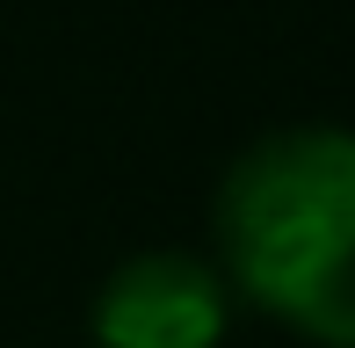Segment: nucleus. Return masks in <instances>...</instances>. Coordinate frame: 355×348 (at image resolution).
<instances>
[{
	"mask_svg": "<svg viewBox=\"0 0 355 348\" xmlns=\"http://www.w3.org/2000/svg\"><path fill=\"white\" fill-rule=\"evenodd\" d=\"M211 240L232 297L319 348H355V131L283 123L232 153Z\"/></svg>",
	"mask_w": 355,
	"mask_h": 348,
	"instance_id": "f257e3e1",
	"label": "nucleus"
},
{
	"mask_svg": "<svg viewBox=\"0 0 355 348\" xmlns=\"http://www.w3.org/2000/svg\"><path fill=\"white\" fill-rule=\"evenodd\" d=\"M225 327H232V290L218 261L182 254V247L123 254L87 312L94 348H218Z\"/></svg>",
	"mask_w": 355,
	"mask_h": 348,
	"instance_id": "f03ea898",
	"label": "nucleus"
}]
</instances>
